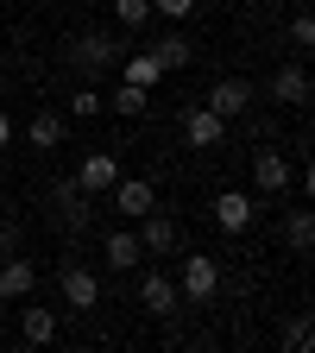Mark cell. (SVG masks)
<instances>
[{
	"instance_id": "obj_9",
	"label": "cell",
	"mask_w": 315,
	"mask_h": 353,
	"mask_svg": "<svg viewBox=\"0 0 315 353\" xmlns=\"http://www.w3.org/2000/svg\"><path fill=\"white\" fill-rule=\"evenodd\" d=\"M139 309H145V316H176V309H183L176 278H170V272H145V278H139Z\"/></svg>"
},
{
	"instance_id": "obj_28",
	"label": "cell",
	"mask_w": 315,
	"mask_h": 353,
	"mask_svg": "<svg viewBox=\"0 0 315 353\" xmlns=\"http://www.w3.org/2000/svg\"><path fill=\"white\" fill-rule=\"evenodd\" d=\"M7 145H13V114L0 108V152H7Z\"/></svg>"
},
{
	"instance_id": "obj_19",
	"label": "cell",
	"mask_w": 315,
	"mask_h": 353,
	"mask_svg": "<svg viewBox=\"0 0 315 353\" xmlns=\"http://www.w3.org/2000/svg\"><path fill=\"white\" fill-rule=\"evenodd\" d=\"M164 70H158V57L152 51H139V57H120V82H132V88H152Z\"/></svg>"
},
{
	"instance_id": "obj_13",
	"label": "cell",
	"mask_w": 315,
	"mask_h": 353,
	"mask_svg": "<svg viewBox=\"0 0 315 353\" xmlns=\"http://www.w3.org/2000/svg\"><path fill=\"white\" fill-rule=\"evenodd\" d=\"M183 139H190L196 152H214L221 139H227V120H221L214 108H190V114H183Z\"/></svg>"
},
{
	"instance_id": "obj_21",
	"label": "cell",
	"mask_w": 315,
	"mask_h": 353,
	"mask_svg": "<svg viewBox=\"0 0 315 353\" xmlns=\"http://www.w3.org/2000/svg\"><path fill=\"white\" fill-rule=\"evenodd\" d=\"M114 19L126 26V38H132V32H145V19H152V0H114Z\"/></svg>"
},
{
	"instance_id": "obj_20",
	"label": "cell",
	"mask_w": 315,
	"mask_h": 353,
	"mask_svg": "<svg viewBox=\"0 0 315 353\" xmlns=\"http://www.w3.org/2000/svg\"><path fill=\"white\" fill-rule=\"evenodd\" d=\"M284 246H290L296 259H309V246H315V221H309V208H296V214L284 221Z\"/></svg>"
},
{
	"instance_id": "obj_18",
	"label": "cell",
	"mask_w": 315,
	"mask_h": 353,
	"mask_svg": "<svg viewBox=\"0 0 315 353\" xmlns=\"http://www.w3.org/2000/svg\"><path fill=\"white\" fill-rule=\"evenodd\" d=\"M19 322H26V328H19V341H26V347H51V341H57V309H38V303L26 296Z\"/></svg>"
},
{
	"instance_id": "obj_2",
	"label": "cell",
	"mask_w": 315,
	"mask_h": 353,
	"mask_svg": "<svg viewBox=\"0 0 315 353\" xmlns=\"http://www.w3.org/2000/svg\"><path fill=\"white\" fill-rule=\"evenodd\" d=\"M214 290H221V259H208V252H190L183 265H176V296L183 303H214Z\"/></svg>"
},
{
	"instance_id": "obj_12",
	"label": "cell",
	"mask_w": 315,
	"mask_h": 353,
	"mask_svg": "<svg viewBox=\"0 0 315 353\" xmlns=\"http://www.w3.org/2000/svg\"><path fill=\"white\" fill-rule=\"evenodd\" d=\"M108 196H114V208H120L126 221H139L145 208H158V190L145 183V176H126V170H120V183H114Z\"/></svg>"
},
{
	"instance_id": "obj_22",
	"label": "cell",
	"mask_w": 315,
	"mask_h": 353,
	"mask_svg": "<svg viewBox=\"0 0 315 353\" xmlns=\"http://www.w3.org/2000/svg\"><path fill=\"white\" fill-rule=\"evenodd\" d=\"M145 95H152V88H132V82H120V88H114V108L132 120V114H145Z\"/></svg>"
},
{
	"instance_id": "obj_29",
	"label": "cell",
	"mask_w": 315,
	"mask_h": 353,
	"mask_svg": "<svg viewBox=\"0 0 315 353\" xmlns=\"http://www.w3.org/2000/svg\"><path fill=\"white\" fill-rule=\"evenodd\" d=\"M0 316H7V296H0Z\"/></svg>"
},
{
	"instance_id": "obj_6",
	"label": "cell",
	"mask_w": 315,
	"mask_h": 353,
	"mask_svg": "<svg viewBox=\"0 0 315 353\" xmlns=\"http://www.w3.org/2000/svg\"><path fill=\"white\" fill-rule=\"evenodd\" d=\"M51 202H57V228L63 234H88V221H95V208H88V190H76V183H57L51 190Z\"/></svg>"
},
{
	"instance_id": "obj_26",
	"label": "cell",
	"mask_w": 315,
	"mask_h": 353,
	"mask_svg": "<svg viewBox=\"0 0 315 353\" xmlns=\"http://www.w3.org/2000/svg\"><path fill=\"white\" fill-rule=\"evenodd\" d=\"M70 108H76V120H88V114H101V95H95V88H76Z\"/></svg>"
},
{
	"instance_id": "obj_17",
	"label": "cell",
	"mask_w": 315,
	"mask_h": 353,
	"mask_svg": "<svg viewBox=\"0 0 315 353\" xmlns=\"http://www.w3.org/2000/svg\"><path fill=\"white\" fill-rule=\"evenodd\" d=\"M38 290V272H32V259H0V296H7V303H26Z\"/></svg>"
},
{
	"instance_id": "obj_7",
	"label": "cell",
	"mask_w": 315,
	"mask_h": 353,
	"mask_svg": "<svg viewBox=\"0 0 315 353\" xmlns=\"http://www.w3.org/2000/svg\"><path fill=\"white\" fill-rule=\"evenodd\" d=\"M252 221H258V202H252L246 190H221V196H214V228H221V234H246Z\"/></svg>"
},
{
	"instance_id": "obj_14",
	"label": "cell",
	"mask_w": 315,
	"mask_h": 353,
	"mask_svg": "<svg viewBox=\"0 0 315 353\" xmlns=\"http://www.w3.org/2000/svg\"><path fill=\"white\" fill-rule=\"evenodd\" d=\"M145 51L158 57V70H164V76H170V70H190V63H196V44L183 38V26H170L164 38H152Z\"/></svg>"
},
{
	"instance_id": "obj_23",
	"label": "cell",
	"mask_w": 315,
	"mask_h": 353,
	"mask_svg": "<svg viewBox=\"0 0 315 353\" xmlns=\"http://www.w3.org/2000/svg\"><path fill=\"white\" fill-rule=\"evenodd\" d=\"M152 13L170 19V26H183V19H196V0H152Z\"/></svg>"
},
{
	"instance_id": "obj_25",
	"label": "cell",
	"mask_w": 315,
	"mask_h": 353,
	"mask_svg": "<svg viewBox=\"0 0 315 353\" xmlns=\"http://www.w3.org/2000/svg\"><path fill=\"white\" fill-rule=\"evenodd\" d=\"M309 44H315V19L296 13V19H290V51H309Z\"/></svg>"
},
{
	"instance_id": "obj_27",
	"label": "cell",
	"mask_w": 315,
	"mask_h": 353,
	"mask_svg": "<svg viewBox=\"0 0 315 353\" xmlns=\"http://www.w3.org/2000/svg\"><path fill=\"white\" fill-rule=\"evenodd\" d=\"M19 252V228H13V221H0V259H13Z\"/></svg>"
},
{
	"instance_id": "obj_5",
	"label": "cell",
	"mask_w": 315,
	"mask_h": 353,
	"mask_svg": "<svg viewBox=\"0 0 315 353\" xmlns=\"http://www.w3.org/2000/svg\"><path fill=\"white\" fill-rule=\"evenodd\" d=\"M70 183H76V190H88V196H108V190L120 183V158H114V152H82Z\"/></svg>"
},
{
	"instance_id": "obj_16",
	"label": "cell",
	"mask_w": 315,
	"mask_h": 353,
	"mask_svg": "<svg viewBox=\"0 0 315 353\" xmlns=\"http://www.w3.org/2000/svg\"><path fill=\"white\" fill-rule=\"evenodd\" d=\"M63 132H70V126H63L57 108H38V114L26 120V145H32V152H57V145H63Z\"/></svg>"
},
{
	"instance_id": "obj_24",
	"label": "cell",
	"mask_w": 315,
	"mask_h": 353,
	"mask_svg": "<svg viewBox=\"0 0 315 353\" xmlns=\"http://www.w3.org/2000/svg\"><path fill=\"white\" fill-rule=\"evenodd\" d=\"M284 347H290V353H309V347H315V328H309V316H296V322H290Z\"/></svg>"
},
{
	"instance_id": "obj_10",
	"label": "cell",
	"mask_w": 315,
	"mask_h": 353,
	"mask_svg": "<svg viewBox=\"0 0 315 353\" xmlns=\"http://www.w3.org/2000/svg\"><path fill=\"white\" fill-rule=\"evenodd\" d=\"M202 108H214L221 120H240V114L252 108V82H246V76H221V82L208 88V101H202Z\"/></svg>"
},
{
	"instance_id": "obj_11",
	"label": "cell",
	"mask_w": 315,
	"mask_h": 353,
	"mask_svg": "<svg viewBox=\"0 0 315 353\" xmlns=\"http://www.w3.org/2000/svg\"><path fill=\"white\" fill-rule=\"evenodd\" d=\"M57 284H63V303L76 309V316H82V309H95V303H101V278L88 272V265H76V259L63 265V278H57Z\"/></svg>"
},
{
	"instance_id": "obj_8",
	"label": "cell",
	"mask_w": 315,
	"mask_h": 353,
	"mask_svg": "<svg viewBox=\"0 0 315 353\" xmlns=\"http://www.w3.org/2000/svg\"><path fill=\"white\" fill-rule=\"evenodd\" d=\"M265 95H272L278 108H309V70L303 63H278L272 82H265Z\"/></svg>"
},
{
	"instance_id": "obj_4",
	"label": "cell",
	"mask_w": 315,
	"mask_h": 353,
	"mask_svg": "<svg viewBox=\"0 0 315 353\" xmlns=\"http://www.w3.org/2000/svg\"><path fill=\"white\" fill-rule=\"evenodd\" d=\"M176 240H183V221H176V214H164V208H145L139 214V246H145V259L176 252Z\"/></svg>"
},
{
	"instance_id": "obj_15",
	"label": "cell",
	"mask_w": 315,
	"mask_h": 353,
	"mask_svg": "<svg viewBox=\"0 0 315 353\" xmlns=\"http://www.w3.org/2000/svg\"><path fill=\"white\" fill-rule=\"evenodd\" d=\"M101 259L114 265V272H139V265H145V246H139V234H132V228H114V234L101 240Z\"/></svg>"
},
{
	"instance_id": "obj_1",
	"label": "cell",
	"mask_w": 315,
	"mask_h": 353,
	"mask_svg": "<svg viewBox=\"0 0 315 353\" xmlns=\"http://www.w3.org/2000/svg\"><path fill=\"white\" fill-rule=\"evenodd\" d=\"M63 57H70V70L95 76V70H108V63L126 57V38H114V32H76V38L63 44Z\"/></svg>"
},
{
	"instance_id": "obj_3",
	"label": "cell",
	"mask_w": 315,
	"mask_h": 353,
	"mask_svg": "<svg viewBox=\"0 0 315 353\" xmlns=\"http://www.w3.org/2000/svg\"><path fill=\"white\" fill-rule=\"evenodd\" d=\"M290 183H296V164H290L278 145H258V152H252V190H258V196H284Z\"/></svg>"
}]
</instances>
